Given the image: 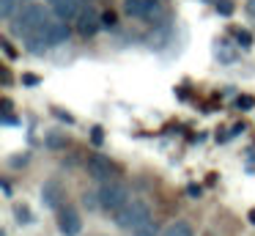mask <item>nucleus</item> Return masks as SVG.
Listing matches in <instances>:
<instances>
[{
	"mask_svg": "<svg viewBox=\"0 0 255 236\" xmlns=\"http://www.w3.org/2000/svg\"><path fill=\"white\" fill-rule=\"evenodd\" d=\"M244 129H247V126H244V124H236V126H233V129H231V137H236L239 132H244Z\"/></svg>",
	"mask_w": 255,
	"mask_h": 236,
	"instance_id": "31",
	"label": "nucleus"
},
{
	"mask_svg": "<svg viewBox=\"0 0 255 236\" xmlns=\"http://www.w3.org/2000/svg\"><path fill=\"white\" fill-rule=\"evenodd\" d=\"M91 143H94V146H102V143H105V129H102V126H94V129H91Z\"/></svg>",
	"mask_w": 255,
	"mask_h": 236,
	"instance_id": "21",
	"label": "nucleus"
},
{
	"mask_svg": "<svg viewBox=\"0 0 255 236\" xmlns=\"http://www.w3.org/2000/svg\"><path fill=\"white\" fill-rule=\"evenodd\" d=\"M17 3H19V0H0V16H3V19L14 16V11H17Z\"/></svg>",
	"mask_w": 255,
	"mask_h": 236,
	"instance_id": "17",
	"label": "nucleus"
},
{
	"mask_svg": "<svg viewBox=\"0 0 255 236\" xmlns=\"http://www.w3.org/2000/svg\"><path fill=\"white\" fill-rule=\"evenodd\" d=\"M214 55L222 60V63H233V60L239 58L236 49H231V44H228V41H217L214 44Z\"/></svg>",
	"mask_w": 255,
	"mask_h": 236,
	"instance_id": "13",
	"label": "nucleus"
},
{
	"mask_svg": "<svg viewBox=\"0 0 255 236\" xmlns=\"http://www.w3.org/2000/svg\"><path fill=\"white\" fill-rule=\"evenodd\" d=\"M88 173H91V179H96V181H107L116 173V165L107 157H102V154H91L88 157Z\"/></svg>",
	"mask_w": 255,
	"mask_h": 236,
	"instance_id": "7",
	"label": "nucleus"
},
{
	"mask_svg": "<svg viewBox=\"0 0 255 236\" xmlns=\"http://www.w3.org/2000/svg\"><path fill=\"white\" fill-rule=\"evenodd\" d=\"M0 80H3V85H8V82H11V74H8L6 69H3V71H0Z\"/></svg>",
	"mask_w": 255,
	"mask_h": 236,
	"instance_id": "30",
	"label": "nucleus"
},
{
	"mask_svg": "<svg viewBox=\"0 0 255 236\" xmlns=\"http://www.w3.org/2000/svg\"><path fill=\"white\" fill-rule=\"evenodd\" d=\"M247 11H250V14L255 16V0H247Z\"/></svg>",
	"mask_w": 255,
	"mask_h": 236,
	"instance_id": "34",
	"label": "nucleus"
},
{
	"mask_svg": "<svg viewBox=\"0 0 255 236\" xmlns=\"http://www.w3.org/2000/svg\"><path fill=\"white\" fill-rule=\"evenodd\" d=\"M41 33L47 36V41H50L52 47H58V44H66V41H69V25H66L63 19L47 22V25L41 27Z\"/></svg>",
	"mask_w": 255,
	"mask_h": 236,
	"instance_id": "10",
	"label": "nucleus"
},
{
	"mask_svg": "<svg viewBox=\"0 0 255 236\" xmlns=\"http://www.w3.org/2000/svg\"><path fill=\"white\" fill-rule=\"evenodd\" d=\"M50 5H52V11H55L58 19L74 22L80 16V11L88 5V0H50Z\"/></svg>",
	"mask_w": 255,
	"mask_h": 236,
	"instance_id": "5",
	"label": "nucleus"
},
{
	"mask_svg": "<svg viewBox=\"0 0 255 236\" xmlns=\"http://www.w3.org/2000/svg\"><path fill=\"white\" fill-rule=\"evenodd\" d=\"M200 192H203V190H200L198 184H189V187H187V195H189V198H200Z\"/></svg>",
	"mask_w": 255,
	"mask_h": 236,
	"instance_id": "27",
	"label": "nucleus"
},
{
	"mask_svg": "<svg viewBox=\"0 0 255 236\" xmlns=\"http://www.w3.org/2000/svg\"><path fill=\"white\" fill-rule=\"evenodd\" d=\"M116 25H118V14L116 11H105V14H102V27H105V30H113Z\"/></svg>",
	"mask_w": 255,
	"mask_h": 236,
	"instance_id": "18",
	"label": "nucleus"
},
{
	"mask_svg": "<svg viewBox=\"0 0 255 236\" xmlns=\"http://www.w3.org/2000/svg\"><path fill=\"white\" fill-rule=\"evenodd\" d=\"M132 236H156V223L154 220H143L140 225H134L132 228Z\"/></svg>",
	"mask_w": 255,
	"mask_h": 236,
	"instance_id": "15",
	"label": "nucleus"
},
{
	"mask_svg": "<svg viewBox=\"0 0 255 236\" xmlns=\"http://www.w3.org/2000/svg\"><path fill=\"white\" fill-rule=\"evenodd\" d=\"M50 22V16H47V8L44 5H25L22 11H19L17 16H14V22H11V30L17 33V36H22V38H28V36H33L36 30H41V27Z\"/></svg>",
	"mask_w": 255,
	"mask_h": 236,
	"instance_id": "1",
	"label": "nucleus"
},
{
	"mask_svg": "<svg viewBox=\"0 0 255 236\" xmlns=\"http://www.w3.org/2000/svg\"><path fill=\"white\" fill-rule=\"evenodd\" d=\"M63 198H66V190H63V184L58 179H50L41 184V203L47 209H61Z\"/></svg>",
	"mask_w": 255,
	"mask_h": 236,
	"instance_id": "6",
	"label": "nucleus"
},
{
	"mask_svg": "<svg viewBox=\"0 0 255 236\" xmlns=\"http://www.w3.org/2000/svg\"><path fill=\"white\" fill-rule=\"evenodd\" d=\"M0 47H3V52H6L8 58H17V49L11 47V41H8V38H0Z\"/></svg>",
	"mask_w": 255,
	"mask_h": 236,
	"instance_id": "24",
	"label": "nucleus"
},
{
	"mask_svg": "<svg viewBox=\"0 0 255 236\" xmlns=\"http://www.w3.org/2000/svg\"><path fill=\"white\" fill-rule=\"evenodd\" d=\"M14 217H17L19 225H30V223H33V214H30V209L22 206V203H17V206H14Z\"/></svg>",
	"mask_w": 255,
	"mask_h": 236,
	"instance_id": "16",
	"label": "nucleus"
},
{
	"mask_svg": "<svg viewBox=\"0 0 255 236\" xmlns=\"http://www.w3.org/2000/svg\"><path fill=\"white\" fill-rule=\"evenodd\" d=\"M83 206H85V209H96V206H99V195H94V192H85V195H83Z\"/></svg>",
	"mask_w": 255,
	"mask_h": 236,
	"instance_id": "23",
	"label": "nucleus"
},
{
	"mask_svg": "<svg viewBox=\"0 0 255 236\" xmlns=\"http://www.w3.org/2000/svg\"><path fill=\"white\" fill-rule=\"evenodd\" d=\"M96 195H99V206L107 209V212H118L124 203L132 201V195H129V187L121 184V181H116V179L102 181V187H99V192H96Z\"/></svg>",
	"mask_w": 255,
	"mask_h": 236,
	"instance_id": "2",
	"label": "nucleus"
},
{
	"mask_svg": "<svg viewBox=\"0 0 255 236\" xmlns=\"http://www.w3.org/2000/svg\"><path fill=\"white\" fill-rule=\"evenodd\" d=\"M236 41H239V47H253V36H250V30H236Z\"/></svg>",
	"mask_w": 255,
	"mask_h": 236,
	"instance_id": "20",
	"label": "nucleus"
},
{
	"mask_svg": "<svg viewBox=\"0 0 255 236\" xmlns=\"http://www.w3.org/2000/svg\"><path fill=\"white\" fill-rule=\"evenodd\" d=\"M99 27H102V14H96V8L88 3L77 16V30H80V36H94Z\"/></svg>",
	"mask_w": 255,
	"mask_h": 236,
	"instance_id": "8",
	"label": "nucleus"
},
{
	"mask_svg": "<svg viewBox=\"0 0 255 236\" xmlns=\"http://www.w3.org/2000/svg\"><path fill=\"white\" fill-rule=\"evenodd\" d=\"M239 110H253L255 107V96H250V93H242V96L236 99Z\"/></svg>",
	"mask_w": 255,
	"mask_h": 236,
	"instance_id": "19",
	"label": "nucleus"
},
{
	"mask_svg": "<svg viewBox=\"0 0 255 236\" xmlns=\"http://www.w3.org/2000/svg\"><path fill=\"white\" fill-rule=\"evenodd\" d=\"M0 107H3V113H8V110H11V99H3V102H0Z\"/></svg>",
	"mask_w": 255,
	"mask_h": 236,
	"instance_id": "32",
	"label": "nucleus"
},
{
	"mask_svg": "<svg viewBox=\"0 0 255 236\" xmlns=\"http://www.w3.org/2000/svg\"><path fill=\"white\" fill-rule=\"evenodd\" d=\"M41 77L39 74H22V85H39Z\"/></svg>",
	"mask_w": 255,
	"mask_h": 236,
	"instance_id": "26",
	"label": "nucleus"
},
{
	"mask_svg": "<svg viewBox=\"0 0 255 236\" xmlns=\"http://www.w3.org/2000/svg\"><path fill=\"white\" fill-rule=\"evenodd\" d=\"M217 11H220L222 16H231L233 14V3L231 0H217Z\"/></svg>",
	"mask_w": 255,
	"mask_h": 236,
	"instance_id": "22",
	"label": "nucleus"
},
{
	"mask_svg": "<svg viewBox=\"0 0 255 236\" xmlns=\"http://www.w3.org/2000/svg\"><path fill=\"white\" fill-rule=\"evenodd\" d=\"M28 159H30V157L22 151V154H17V157H11V159H8V165H11V168H19V165H25Z\"/></svg>",
	"mask_w": 255,
	"mask_h": 236,
	"instance_id": "25",
	"label": "nucleus"
},
{
	"mask_svg": "<svg viewBox=\"0 0 255 236\" xmlns=\"http://www.w3.org/2000/svg\"><path fill=\"white\" fill-rule=\"evenodd\" d=\"M247 220H250V223L255 225V209H250V212H247Z\"/></svg>",
	"mask_w": 255,
	"mask_h": 236,
	"instance_id": "35",
	"label": "nucleus"
},
{
	"mask_svg": "<svg viewBox=\"0 0 255 236\" xmlns=\"http://www.w3.org/2000/svg\"><path fill=\"white\" fill-rule=\"evenodd\" d=\"M3 124H8V126H17V124H19V118H14V115H8V113H6V115H3Z\"/></svg>",
	"mask_w": 255,
	"mask_h": 236,
	"instance_id": "29",
	"label": "nucleus"
},
{
	"mask_svg": "<svg viewBox=\"0 0 255 236\" xmlns=\"http://www.w3.org/2000/svg\"><path fill=\"white\" fill-rule=\"evenodd\" d=\"M162 236H192V225L187 220H176L173 225H167Z\"/></svg>",
	"mask_w": 255,
	"mask_h": 236,
	"instance_id": "14",
	"label": "nucleus"
},
{
	"mask_svg": "<svg viewBox=\"0 0 255 236\" xmlns=\"http://www.w3.org/2000/svg\"><path fill=\"white\" fill-rule=\"evenodd\" d=\"M58 228L66 236H77L80 231H83V220H80V214L74 212V209H63V212L58 214Z\"/></svg>",
	"mask_w": 255,
	"mask_h": 236,
	"instance_id": "9",
	"label": "nucleus"
},
{
	"mask_svg": "<svg viewBox=\"0 0 255 236\" xmlns=\"http://www.w3.org/2000/svg\"><path fill=\"white\" fill-rule=\"evenodd\" d=\"M0 187H3V192H6L8 198H11V184H8V181H3V184H0Z\"/></svg>",
	"mask_w": 255,
	"mask_h": 236,
	"instance_id": "33",
	"label": "nucleus"
},
{
	"mask_svg": "<svg viewBox=\"0 0 255 236\" xmlns=\"http://www.w3.org/2000/svg\"><path fill=\"white\" fill-rule=\"evenodd\" d=\"M25 47H28V52H33V55H44L47 49L52 47V44L47 41V36H44L41 30H36L33 36H28V38H25Z\"/></svg>",
	"mask_w": 255,
	"mask_h": 236,
	"instance_id": "11",
	"label": "nucleus"
},
{
	"mask_svg": "<svg viewBox=\"0 0 255 236\" xmlns=\"http://www.w3.org/2000/svg\"><path fill=\"white\" fill-rule=\"evenodd\" d=\"M116 214V225H121V228H127V231H132L134 225H140L143 220H148L151 217V209H148V203L145 201H140V198H132L129 203H124L118 212H113Z\"/></svg>",
	"mask_w": 255,
	"mask_h": 236,
	"instance_id": "3",
	"label": "nucleus"
},
{
	"mask_svg": "<svg viewBox=\"0 0 255 236\" xmlns=\"http://www.w3.org/2000/svg\"><path fill=\"white\" fill-rule=\"evenodd\" d=\"M55 115L61 121H66V124H74V115H69V113H63V110H55Z\"/></svg>",
	"mask_w": 255,
	"mask_h": 236,
	"instance_id": "28",
	"label": "nucleus"
},
{
	"mask_svg": "<svg viewBox=\"0 0 255 236\" xmlns=\"http://www.w3.org/2000/svg\"><path fill=\"white\" fill-rule=\"evenodd\" d=\"M44 146L52 148V151H61V148L69 146V135H66V132H61V129H50L44 135Z\"/></svg>",
	"mask_w": 255,
	"mask_h": 236,
	"instance_id": "12",
	"label": "nucleus"
},
{
	"mask_svg": "<svg viewBox=\"0 0 255 236\" xmlns=\"http://www.w3.org/2000/svg\"><path fill=\"white\" fill-rule=\"evenodd\" d=\"M124 8H127L129 16H137V19H159L162 14H165V8H162L159 0H127L124 3Z\"/></svg>",
	"mask_w": 255,
	"mask_h": 236,
	"instance_id": "4",
	"label": "nucleus"
}]
</instances>
